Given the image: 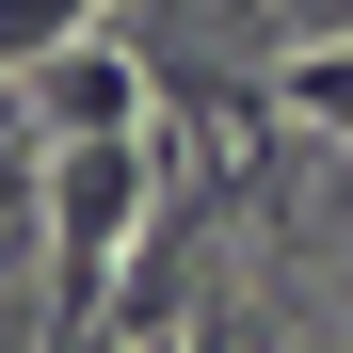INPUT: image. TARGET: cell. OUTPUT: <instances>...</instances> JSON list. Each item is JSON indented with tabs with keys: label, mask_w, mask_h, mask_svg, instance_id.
I'll return each mask as SVG.
<instances>
[{
	"label": "cell",
	"mask_w": 353,
	"mask_h": 353,
	"mask_svg": "<svg viewBox=\"0 0 353 353\" xmlns=\"http://www.w3.org/2000/svg\"><path fill=\"white\" fill-rule=\"evenodd\" d=\"M193 353H257V337H225V321H193Z\"/></svg>",
	"instance_id": "cell-5"
},
{
	"label": "cell",
	"mask_w": 353,
	"mask_h": 353,
	"mask_svg": "<svg viewBox=\"0 0 353 353\" xmlns=\"http://www.w3.org/2000/svg\"><path fill=\"white\" fill-rule=\"evenodd\" d=\"M32 209V145H0V225H17Z\"/></svg>",
	"instance_id": "cell-4"
},
{
	"label": "cell",
	"mask_w": 353,
	"mask_h": 353,
	"mask_svg": "<svg viewBox=\"0 0 353 353\" xmlns=\"http://www.w3.org/2000/svg\"><path fill=\"white\" fill-rule=\"evenodd\" d=\"M17 112H32V145H48V129H145V65H129L112 32H65V48L17 65Z\"/></svg>",
	"instance_id": "cell-2"
},
{
	"label": "cell",
	"mask_w": 353,
	"mask_h": 353,
	"mask_svg": "<svg viewBox=\"0 0 353 353\" xmlns=\"http://www.w3.org/2000/svg\"><path fill=\"white\" fill-rule=\"evenodd\" d=\"M273 112H305V129H353V32H337V48H273Z\"/></svg>",
	"instance_id": "cell-3"
},
{
	"label": "cell",
	"mask_w": 353,
	"mask_h": 353,
	"mask_svg": "<svg viewBox=\"0 0 353 353\" xmlns=\"http://www.w3.org/2000/svg\"><path fill=\"white\" fill-rule=\"evenodd\" d=\"M145 209H161V129H48L32 145V225H48V337L32 353L112 337V273H129Z\"/></svg>",
	"instance_id": "cell-1"
}]
</instances>
